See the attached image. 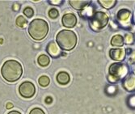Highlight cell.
Here are the masks:
<instances>
[{
	"label": "cell",
	"mask_w": 135,
	"mask_h": 114,
	"mask_svg": "<svg viewBox=\"0 0 135 114\" xmlns=\"http://www.w3.org/2000/svg\"><path fill=\"white\" fill-rule=\"evenodd\" d=\"M49 16H50V17L51 19H56L59 16L58 11L56 8H51L50 11H49Z\"/></svg>",
	"instance_id": "obj_19"
},
{
	"label": "cell",
	"mask_w": 135,
	"mask_h": 114,
	"mask_svg": "<svg viewBox=\"0 0 135 114\" xmlns=\"http://www.w3.org/2000/svg\"><path fill=\"white\" fill-rule=\"evenodd\" d=\"M98 2L105 9H111L117 3V1L115 0H99Z\"/></svg>",
	"instance_id": "obj_16"
},
{
	"label": "cell",
	"mask_w": 135,
	"mask_h": 114,
	"mask_svg": "<svg viewBox=\"0 0 135 114\" xmlns=\"http://www.w3.org/2000/svg\"><path fill=\"white\" fill-rule=\"evenodd\" d=\"M52 4H58V3H62V1H51L50 2Z\"/></svg>",
	"instance_id": "obj_28"
},
{
	"label": "cell",
	"mask_w": 135,
	"mask_h": 114,
	"mask_svg": "<svg viewBox=\"0 0 135 114\" xmlns=\"http://www.w3.org/2000/svg\"><path fill=\"white\" fill-rule=\"evenodd\" d=\"M70 80V77L69 74L65 71L59 72L57 75V81L61 85H66L67 83H69Z\"/></svg>",
	"instance_id": "obj_12"
},
{
	"label": "cell",
	"mask_w": 135,
	"mask_h": 114,
	"mask_svg": "<svg viewBox=\"0 0 135 114\" xmlns=\"http://www.w3.org/2000/svg\"><path fill=\"white\" fill-rule=\"evenodd\" d=\"M46 50H47L48 54L54 58H56L60 54V49L54 41H51L48 44Z\"/></svg>",
	"instance_id": "obj_11"
},
{
	"label": "cell",
	"mask_w": 135,
	"mask_h": 114,
	"mask_svg": "<svg viewBox=\"0 0 135 114\" xmlns=\"http://www.w3.org/2000/svg\"><path fill=\"white\" fill-rule=\"evenodd\" d=\"M27 23H28V21L25 20V18H24L23 16H20L17 17V19H16V25L18 27L24 28V27H26Z\"/></svg>",
	"instance_id": "obj_18"
},
{
	"label": "cell",
	"mask_w": 135,
	"mask_h": 114,
	"mask_svg": "<svg viewBox=\"0 0 135 114\" xmlns=\"http://www.w3.org/2000/svg\"><path fill=\"white\" fill-rule=\"evenodd\" d=\"M108 23V16L103 11H97L90 18L91 26L97 30L104 28Z\"/></svg>",
	"instance_id": "obj_5"
},
{
	"label": "cell",
	"mask_w": 135,
	"mask_h": 114,
	"mask_svg": "<svg viewBox=\"0 0 135 114\" xmlns=\"http://www.w3.org/2000/svg\"><path fill=\"white\" fill-rule=\"evenodd\" d=\"M122 86L127 92H133L135 90V74H130L127 75L122 82Z\"/></svg>",
	"instance_id": "obj_8"
},
{
	"label": "cell",
	"mask_w": 135,
	"mask_h": 114,
	"mask_svg": "<svg viewBox=\"0 0 135 114\" xmlns=\"http://www.w3.org/2000/svg\"><path fill=\"white\" fill-rule=\"evenodd\" d=\"M23 74L21 64L16 60H7L4 62L1 68V74L3 78L7 82L17 81Z\"/></svg>",
	"instance_id": "obj_1"
},
{
	"label": "cell",
	"mask_w": 135,
	"mask_h": 114,
	"mask_svg": "<svg viewBox=\"0 0 135 114\" xmlns=\"http://www.w3.org/2000/svg\"><path fill=\"white\" fill-rule=\"evenodd\" d=\"M7 114H21V113L18 111H11V112H9Z\"/></svg>",
	"instance_id": "obj_27"
},
{
	"label": "cell",
	"mask_w": 135,
	"mask_h": 114,
	"mask_svg": "<svg viewBox=\"0 0 135 114\" xmlns=\"http://www.w3.org/2000/svg\"><path fill=\"white\" fill-rule=\"evenodd\" d=\"M19 92L21 96L23 98H32L35 92H36V88L33 83L31 82H23V83L20 84L19 87Z\"/></svg>",
	"instance_id": "obj_6"
},
{
	"label": "cell",
	"mask_w": 135,
	"mask_h": 114,
	"mask_svg": "<svg viewBox=\"0 0 135 114\" xmlns=\"http://www.w3.org/2000/svg\"><path fill=\"white\" fill-rule=\"evenodd\" d=\"M6 107H7V109H11V108H13V104H12L11 103H7V104Z\"/></svg>",
	"instance_id": "obj_26"
},
{
	"label": "cell",
	"mask_w": 135,
	"mask_h": 114,
	"mask_svg": "<svg viewBox=\"0 0 135 114\" xmlns=\"http://www.w3.org/2000/svg\"><path fill=\"white\" fill-rule=\"evenodd\" d=\"M130 15L131 12L128 9H120L117 12V18L122 22H126L129 19Z\"/></svg>",
	"instance_id": "obj_14"
},
{
	"label": "cell",
	"mask_w": 135,
	"mask_h": 114,
	"mask_svg": "<svg viewBox=\"0 0 135 114\" xmlns=\"http://www.w3.org/2000/svg\"><path fill=\"white\" fill-rule=\"evenodd\" d=\"M28 32L35 41H41L48 34L49 25L44 20L36 19L29 23Z\"/></svg>",
	"instance_id": "obj_2"
},
{
	"label": "cell",
	"mask_w": 135,
	"mask_h": 114,
	"mask_svg": "<svg viewBox=\"0 0 135 114\" xmlns=\"http://www.w3.org/2000/svg\"><path fill=\"white\" fill-rule=\"evenodd\" d=\"M58 46L63 50H71L77 45V36L73 31L62 30L56 36Z\"/></svg>",
	"instance_id": "obj_3"
},
{
	"label": "cell",
	"mask_w": 135,
	"mask_h": 114,
	"mask_svg": "<svg viewBox=\"0 0 135 114\" xmlns=\"http://www.w3.org/2000/svg\"><path fill=\"white\" fill-rule=\"evenodd\" d=\"M38 83H39V84H40L41 87H45L49 86V84H50V78L48 77V76H46V75H43V76H41V77L39 78V79H38Z\"/></svg>",
	"instance_id": "obj_17"
},
{
	"label": "cell",
	"mask_w": 135,
	"mask_h": 114,
	"mask_svg": "<svg viewBox=\"0 0 135 114\" xmlns=\"http://www.w3.org/2000/svg\"><path fill=\"white\" fill-rule=\"evenodd\" d=\"M109 56L114 61H121L125 58L126 53L123 49H111L109 50Z\"/></svg>",
	"instance_id": "obj_9"
},
{
	"label": "cell",
	"mask_w": 135,
	"mask_h": 114,
	"mask_svg": "<svg viewBox=\"0 0 135 114\" xmlns=\"http://www.w3.org/2000/svg\"><path fill=\"white\" fill-rule=\"evenodd\" d=\"M129 101H133V103H132V102H129V103H131V104H130V105H131V106L134 107V106H135V96H133V97L130 99V100H129Z\"/></svg>",
	"instance_id": "obj_25"
},
{
	"label": "cell",
	"mask_w": 135,
	"mask_h": 114,
	"mask_svg": "<svg viewBox=\"0 0 135 114\" xmlns=\"http://www.w3.org/2000/svg\"><path fill=\"white\" fill-rule=\"evenodd\" d=\"M37 61H38V64L41 66H47L49 64H50V59L49 58L46 54H41L38 57V59H37Z\"/></svg>",
	"instance_id": "obj_15"
},
{
	"label": "cell",
	"mask_w": 135,
	"mask_h": 114,
	"mask_svg": "<svg viewBox=\"0 0 135 114\" xmlns=\"http://www.w3.org/2000/svg\"><path fill=\"white\" fill-rule=\"evenodd\" d=\"M125 42L124 37L121 35H115L111 39V45L114 47H121L123 46Z\"/></svg>",
	"instance_id": "obj_13"
},
{
	"label": "cell",
	"mask_w": 135,
	"mask_h": 114,
	"mask_svg": "<svg viewBox=\"0 0 135 114\" xmlns=\"http://www.w3.org/2000/svg\"><path fill=\"white\" fill-rule=\"evenodd\" d=\"M70 5L75 10H82L85 7H87L88 5L90 4L91 1H83V0H70L69 1Z\"/></svg>",
	"instance_id": "obj_10"
},
{
	"label": "cell",
	"mask_w": 135,
	"mask_h": 114,
	"mask_svg": "<svg viewBox=\"0 0 135 114\" xmlns=\"http://www.w3.org/2000/svg\"><path fill=\"white\" fill-rule=\"evenodd\" d=\"M63 26L68 28H74L77 23V17L73 13H67L62 16V19Z\"/></svg>",
	"instance_id": "obj_7"
},
{
	"label": "cell",
	"mask_w": 135,
	"mask_h": 114,
	"mask_svg": "<svg viewBox=\"0 0 135 114\" xmlns=\"http://www.w3.org/2000/svg\"><path fill=\"white\" fill-rule=\"evenodd\" d=\"M23 14L25 15L27 17H28V18L32 17L33 16V10H32V8H31V7L25 8V9L23 10Z\"/></svg>",
	"instance_id": "obj_21"
},
{
	"label": "cell",
	"mask_w": 135,
	"mask_h": 114,
	"mask_svg": "<svg viewBox=\"0 0 135 114\" xmlns=\"http://www.w3.org/2000/svg\"><path fill=\"white\" fill-rule=\"evenodd\" d=\"M52 101H53V99H52L50 96H48V97L45 99V103L48 104H51V103H52Z\"/></svg>",
	"instance_id": "obj_24"
},
{
	"label": "cell",
	"mask_w": 135,
	"mask_h": 114,
	"mask_svg": "<svg viewBox=\"0 0 135 114\" xmlns=\"http://www.w3.org/2000/svg\"><path fill=\"white\" fill-rule=\"evenodd\" d=\"M128 68L123 63H113L109 66L108 79L114 83L120 79L127 74Z\"/></svg>",
	"instance_id": "obj_4"
},
{
	"label": "cell",
	"mask_w": 135,
	"mask_h": 114,
	"mask_svg": "<svg viewBox=\"0 0 135 114\" xmlns=\"http://www.w3.org/2000/svg\"><path fill=\"white\" fill-rule=\"evenodd\" d=\"M29 114H45V113L42 109H41L39 108H35L33 109H32V111L30 112Z\"/></svg>",
	"instance_id": "obj_22"
},
{
	"label": "cell",
	"mask_w": 135,
	"mask_h": 114,
	"mask_svg": "<svg viewBox=\"0 0 135 114\" xmlns=\"http://www.w3.org/2000/svg\"><path fill=\"white\" fill-rule=\"evenodd\" d=\"M124 40H125V42H126V44H128V45L132 44V43L133 42V35L130 34V33L126 34Z\"/></svg>",
	"instance_id": "obj_20"
},
{
	"label": "cell",
	"mask_w": 135,
	"mask_h": 114,
	"mask_svg": "<svg viewBox=\"0 0 135 114\" xmlns=\"http://www.w3.org/2000/svg\"><path fill=\"white\" fill-rule=\"evenodd\" d=\"M130 61L135 63V51H133L130 54Z\"/></svg>",
	"instance_id": "obj_23"
}]
</instances>
